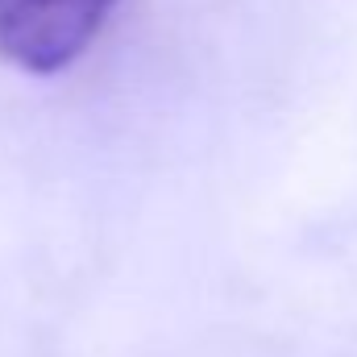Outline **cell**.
<instances>
[{"label":"cell","mask_w":357,"mask_h":357,"mask_svg":"<svg viewBox=\"0 0 357 357\" xmlns=\"http://www.w3.org/2000/svg\"><path fill=\"white\" fill-rule=\"evenodd\" d=\"M121 0H0V59L59 75L84 59Z\"/></svg>","instance_id":"obj_1"}]
</instances>
